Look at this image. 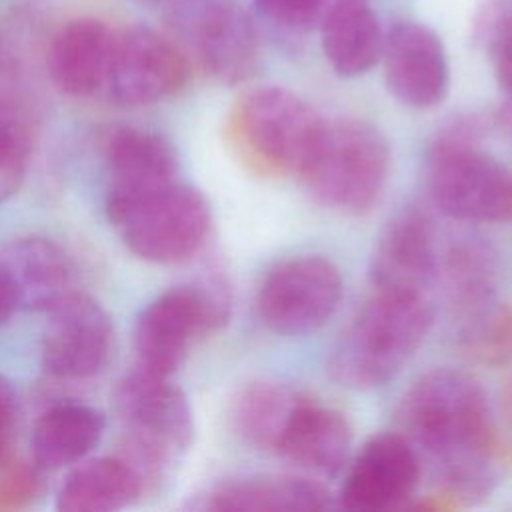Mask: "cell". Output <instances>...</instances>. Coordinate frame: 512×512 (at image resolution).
<instances>
[{"instance_id":"cell-1","label":"cell","mask_w":512,"mask_h":512,"mask_svg":"<svg viewBox=\"0 0 512 512\" xmlns=\"http://www.w3.org/2000/svg\"><path fill=\"white\" fill-rule=\"evenodd\" d=\"M400 432L456 508L486 498L512 470L482 384L468 372L436 368L412 382L398 408Z\"/></svg>"},{"instance_id":"cell-2","label":"cell","mask_w":512,"mask_h":512,"mask_svg":"<svg viewBox=\"0 0 512 512\" xmlns=\"http://www.w3.org/2000/svg\"><path fill=\"white\" fill-rule=\"evenodd\" d=\"M434 322L428 294L372 288L328 352V374L350 390H374L412 360Z\"/></svg>"},{"instance_id":"cell-3","label":"cell","mask_w":512,"mask_h":512,"mask_svg":"<svg viewBox=\"0 0 512 512\" xmlns=\"http://www.w3.org/2000/svg\"><path fill=\"white\" fill-rule=\"evenodd\" d=\"M324 124L298 94L280 86H258L230 106L224 142L232 158L258 178H300Z\"/></svg>"},{"instance_id":"cell-4","label":"cell","mask_w":512,"mask_h":512,"mask_svg":"<svg viewBox=\"0 0 512 512\" xmlns=\"http://www.w3.org/2000/svg\"><path fill=\"white\" fill-rule=\"evenodd\" d=\"M486 122L464 114L446 122L424 162L430 202L462 222L512 220V170L482 150Z\"/></svg>"},{"instance_id":"cell-5","label":"cell","mask_w":512,"mask_h":512,"mask_svg":"<svg viewBox=\"0 0 512 512\" xmlns=\"http://www.w3.org/2000/svg\"><path fill=\"white\" fill-rule=\"evenodd\" d=\"M122 424L118 456L154 492L182 462L194 440V418L186 394L166 376L134 366L116 388Z\"/></svg>"},{"instance_id":"cell-6","label":"cell","mask_w":512,"mask_h":512,"mask_svg":"<svg viewBox=\"0 0 512 512\" xmlns=\"http://www.w3.org/2000/svg\"><path fill=\"white\" fill-rule=\"evenodd\" d=\"M390 176V144L370 122H326L300 180L316 204L348 216L372 212Z\"/></svg>"},{"instance_id":"cell-7","label":"cell","mask_w":512,"mask_h":512,"mask_svg":"<svg viewBox=\"0 0 512 512\" xmlns=\"http://www.w3.org/2000/svg\"><path fill=\"white\" fill-rule=\"evenodd\" d=\"M230 310V290L218 276L162 292L136 320V368L170 378L198 340L226 326Z\"/></svg>"},{"instance_id":"cell-8","label":"cell","mask_w":512,"mask_h":512,"mask_svg":"<svg viewBox=\"0 0 512 512\" xmlns=\"http://www.w3.org/2000/svg\"><path fill=\"white\" fill-rule=\"evenodd\" d=\"M110 224L142 260L180 264L206 244L212 210L206 196L178 180L142 196L104 204Z\"/></svg>"},{"instance_id":"cell-9","label":"cell","mask_w":512,"mask_h":512,"mask_svg":"<svg viewBox=\"0 0 512 512\" xmlns=\"http://www.w3.org/2000/svg\"><path fill=\"white\" fill-rule=\"evenodd\" d=\"M170 24L196 64L222 84H240L260 66V38L234 0H180Z\"/></svg>"},{"instance_id":"cell-10","label":"cell","mask_w":512,"mask_h":512,"mask_svg":"<svg viewBox=\"0 0 512 512\" xmlns=\"http://www.w3.org/2000/svg\"><path fill=\"white\" fill-rule=\"evenodd\" d=\"M342 276L322 256H294L276 262L256 292L260 322L280 336H304L320 330L338 310Z\"/></svg>"},{"instance_id":"cell-11","label":"cell","mask_w":512,"mask_h":512,"mask_svg":"<svg viewBox=\"0 0 512 512\" xmlns=\"http://www.w3.org/2000/svg\"><path fill=\"white\" fill-rule=\"evenodd\" d=\"M46 314L42 368L62 380H82L102 372L114 340L108 312L92 296L72 290Z\"/></svg>"},{"instance_id":"cell-12","label":"cell","mask_w":512,"mask_h":512,"mask_svg":"<svg viewBox=\"0 0 512 512\" xmlns=\"http://www.w3.org/2000/svg\"><path fill=\"white\" fill-rule=\"evenodd\" d=\"M338 494V506L356 512H386L410 506L422 462L402 432H382L364 442Z\"/></svg>"},{"instance_id":"cell-13","label":"cell","mask_w":512,"mask_h":512,"mask_svg":"<svg viewBox=\"0 0 512 512\" xmlns=\"http://www.w3.org/2000/svg\"><path fill=\"white\" fill-rule=\"evenodd\" d=\"M186 80L188 60L172 40L144 26L116 36L106 82L116 104L126 108L156 104L180 92Z\"/></svg>"},{"instance_id":"cell-14","label":"cell","mask_w":512,"mask_h":512,"mask_svg":"<svg viewBox=\"0 0 512 512\" xmlns=\"http://www.w3.org/2000/svg\"><path fill=\"white\" fill-rule=\"evenodd\" d=\"M440 238L432 216L420 206L396 212L382 228L370 262L376 290L430 294L440 276Z\"/></svg>"},{"instance_id":"cell-15","label":"cell","mask_w":512,"mask_h":512,"mask_svg":"<svg viewBox=\"0 0 512 512\" xmlns=\"http://www.w3.org/2000/svg\"><path fill=\"white\" fill-rule=\"evenodd\" d=\"M384 80L404 106H438L450 90V68L440 38L416 22H400L384 34Z\"/></svg>"},{"instance_id":"cell-16","label":"cell","mask_w":512,"mask_h":512,"mask_svg":"<svg viewBox=\"0 0 512 512\" xmlns=\"http://www.w3.org/2000/svg\"><path fill=\"white\" fill-rule=\"evenodd\" d=\"M352 438V426L340 410L304 394L292 408L272 454L304 474L334 478L350 462Z\"/></svg>"},{"instance_id":"cell-17","label":"cell","mask_w":512,"mask_h":512,"mask_svg":"<svg viewBox=\"0 0 512 512\" xmlns=\"http://www.w3.org/2000/svg\"><path fill=\"white\" fill-rule=\"evenodd\" d=\"M186 506L202 512H320L332 508V494L308 476L250 474L218 482Z\"/></svg>"},{"instance_id":"cell-18","label":"cell","mask_w":512,"mask_h":512,"mask_svg":"<svg viewBox=\"0 0 512 512\" xmlns=\"http://www.w3.org/2000/svg\"><path fill=\"white\" fill-rule=\"evenodd\" d=\"M106 166L108 190L104 204L122 202L174 182L178 154L166 136L128 126L110 134Z\"/></svg>"},{"instance_id":"cell-19","label":"cell","mask_w":512,"mask_h":512,"mask_svg":"<svg viewBox=\"0 0 512 512\" xmlns=\"http://www.w3.org/2000/svg\"><path fill=\"white\" fill-rule=\"evenodd\" d=\"M116 34L100 20L78 18L64 24L48 48L52 82L68 96L88 98L106 88Z\"/></svg>"},{"instance_id":"cell-20","label":"cell","mask_w":512,"mask_h":512,"mask_svg":"<svg viewBox=\"0 0 512 512\" xmlns=\"http://www.w3.org/2000/svg\"><path fill=\"white\" fill-rule=\"evenodd\" d=\"M0 264L16 288L20 308L48 312L72 292L70 264L52 240L16 238L0 252Z\"/></svg>"},{"instance_id":"cell-21","label":"cell","mask_w":512,"mask_h":512,"mask_svg":"<svg viewBox=\"0 0 512 512\" xmlns=\"http://www.w3.org/2000/svg\"><path fill=\"white\" fill-rule=\"evenodd\" d=\"M322 50L338 76L366 74L382 58L384 32L364 0H336L320 18Z\"/></svg>"},{"instance_id":"cell-22","label":"cell","mask_w":512,"mask_h":512,"mask_svg":"<svg viewBox=\"0 0 512 512\" xmlns=\"http://www.w3.org/2000/svg\"><path fill=\"white\" fill-rule=\"evenodd\" d=\"M146 494L140 476L118 454L80 460L56 492L60 512H114Z\"/></svg>"},{"instance_id":"cell-23","label":"cell","mask_w":512,"mask_h":512,"mask_svg":"<svg viewBox=\"0 0 512 512\" xmlns=\"http://www.w3.org/2000/svg\"><path fill=\"white\" fill-rule=\"evenodd\" d=\"M106 418L100 410L64 402L40 414L32 430V456L40 470H56L84 460L102 440Z\"/></svg>"},{"instance_id":"cell-24","label":"cell","mask_w":512,"mask_h":512,"mask_svg":"<svg viewBox=\"0 0 512 512\" xmlns=\"http://www.w3.org/2000/svg\"><path fill=\"white\" fill-rule=\"evenodd\" d=\"M498 254L476 234H458L442 248L440 276L456 316L496 298Z\"/></svg>"},{"instance_id":"cell-25","label":"cell","mask_w":512,"mask_h":512,"mask_svg":"<svg viewBox=\"0 0 512 512\" xmlns=\"http://www.w3.org/2000/svg\"><path fill=\"white\" fill-rule=\"evenodd\" d=\"M302 396V390L288 384L268 380L250 382L232 400V426L246 444L274 452L276 440Z\"/></svg>"},{"instance_id":"cell-26","label":"cell","mask_w":512,"mask_h":512,"mask_svg":"<svg viewBox=\"0 0 512 512\" xmlns=\"http://www.w3.org/2000/svg\"><path fill=\"white\" fill-rule=\"evenodd\" d=\"M458 348L482 366H504L512 360V306L492 298L458 314Z\"/></svg>"},{"instance_id":"cell-27","label":"cell","mask_w":512,"mask_h":512,"mask_svg":"<svg viewBox=\"0 0 512 512\" xmlns=\"http://www.w3.org/2000/svg\"><path fill=\"white\" fill-rule=\"evenodd\" d=\"M32 152L30 124L18 102H0V204L22 186Z\"/></svg>"},{"instance_id":"cell-28","label":"cell","mask_w":512,"mask_h":512,"mask_svg":"<svg viewBox=\"0 0 512 512\" xmlns=\"http://www.w3.org/2000/svg\"><path fill=\"white\" fill-rule=\"evenodd\" d=\"M492 68L502 90L512 96V0H492L480 20Z\"/></svg>"},{"instance_id":"cell-29","label":"cell","mask_w":512,"mask_h":512,"mask_svg":"<svg viewBox=\"0 0 512 512\" xmlns=\"http://www.w3.org/2000/svg\"><path fill=\"white\" fill-rule=\"evenodd\" d=\"M254 6L258 16L270 26L302 34L320 22L326 10V0H254Z\"/></svg>"},{"instance_id":"cell-30","label":"cell","mask_w":512,"mask_h":512,"mask_svg":"<svg viewBox=\"0 0 512 512\" xmlns=\"http://www.w3.org/2000/svg\"><path fill=\"white\" fill-rule=\"evenodd\" d=\"M16 392L12 384L0 376V462L12 456V438L16 430Z\"/></svg>"},{"instance_id":"cell-31","label":"cell","mask_w":512,"mask_h":512,"mask_svg":"<svg viewBox=\"0 0 512 512\" xmlns=\"http://www.w3.org/2000/svg\"><path fill=\"white\" fill-rule=\"evenodd\" d=\"M22 72L16 54L0 36V102H18Z\"/></svg>"},{"instance_id":"cell-32","label":"cell","mask_w":512,"mask_h":512,"mask_svg":"<svg viewBox=\"0 0 512 512\" xmlns=\"http://www.w3.org/2000/svg\"><path fill=\"white\" fill-rule=\"evenodd\" d=\"M18 308H20V302H18L16 288H14L8 272L0 264V328L14 316V312Z\"/></svg>"},{"instance_id":"cell-33","label":"cell","mask_w":512,"mask_h":512,"mask_svg":"<svg viewBox=\"0 0 512 512\" xmlns=\"http://www.w3.org/2000/svg\"><path fill=\"white\" fill-rule=\"evenodd\" d=\"M490 122L494 130L512 146V96H508V100L494 110Z\"/></svg>"},{"instance_id":"cell-34","label":"cell","mask_w":512,"mask_h":512,"mask_svg":"<svg viewBox=\"0 0 512 512\" xmlns=\"http://www.w3.org/2000/svg\"><path fill=\"white\" fill-rule=\"evenodd\" d=\"M142 2H146V4H176V2H180V0H142Z\"/></svg>"},{"instance_id":"cell-35","label":"cell","mask_w":512,"mask_h":512,"mask_svg":"<svg viewBox=\"0 0 512 512\" xmlns=\"http://www.w3.org/2000/svg\"><path fill=\"white\" fill-rule=\"evenodd\" d=\"M508 416H510V420H512V386H510V390H508Z\"/></svg>"}]
</instances>
